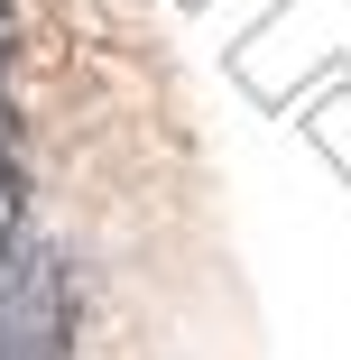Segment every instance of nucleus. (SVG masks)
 Masks as SVG:
<instances>
[{"mask_svg": "<svg viewBox=\"0 0 351 360\" xmlns=\"http://www.w3.org/2000/svg\"><path fill=\"white\" fill-rule=\"evenodd\" d=\"M19 250V129H10V93H0V259Z\"/></svg>", "mask_w": 351, "mask_h": 360, "instance_id": "obj_1", "label": "nucleus"}, {"mask_svg": "<svg viewBox=\"0 0 351 360\" xmlns=\"http://www.w3.org/2000/svg\"><path fill=\"white\" fill-rule=\"evenodd\" d=\"M0 93H10V0H0Z\"/></svg>", "mask_w": 351, "mask_h": 360, "instance_id": "obj_2", "label": "nucleus"}]
</instances>
